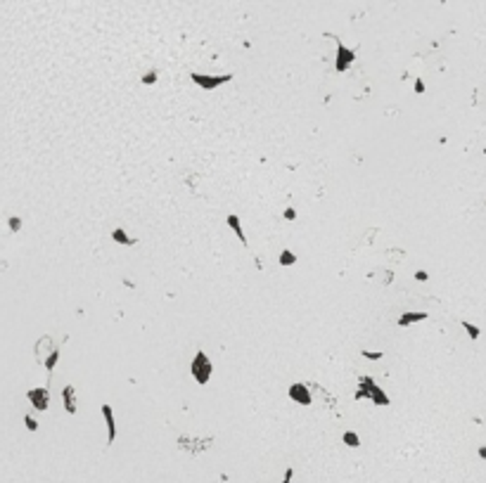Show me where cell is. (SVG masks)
<instances>
[{
  "instance_id": "1",
  "label": "cell",
  "mask_w": 486,
  "mask_h": 483,
  "mask_svg": "<svg viewBox=\"0 0 486 483\" xmlns=\"http://www.w3.org/2000/svg\"><path fill=\"white\" fill-rule=\"evenodd\" d=\"M211 372H214V365H211L209 356L204 353V350H197L195 358H192V362H190V374H192V379H195L199 386H207L209 379H211Z\"/></svg>"
},
{
  "instance_id": "2",
  "label": "cell",
  "mask_w": 486,
  "mask_h": 483,
  "mask_svg": "<svg viewBox=\"0 0 486 483\" xmlns=\"http://www.w3.org/2000/svg\"><path fill=\"white\" fill-rule=\"evenodd\" d=\"M190 78H192V83H195V86H199L202 90H216L218 86L228 83V80L233 78V76H230V74H221V76H209V74H197V72H192V74H190Z\"/></svg>"
},
{
  "instance_id": "3",
  "label": "cell",
  "mask_w": 486,
  "mask_h": 483,
  "mask_svg": "<svg viewBox=\"0 0 486 483\" xmlns=\"http://www.w3.org/2000/svg\"><path fill=\"white\" fill-rule=\"evenodd\" d=\"M327 36L337 40V60H334V69H337V72H346V69L356 62V52H353L351 48H346L334 34H327Z\"/></svg>"
},
{
  "instance_id": "4",
  "label": "cell",
  "mask_w": 486,
  "mask_h": 483,
  "mask_svg": "<svg viewBox=\"0 0 486 483\" xmlns=\"http://www.w3.org/2000/svg\"><path fill=\"white\" fill-rule=\"evenodd\" d=\"M29 402L34 405V410H38V412H45L48 410V405H50V394H48V388H31L29 391Z\"/></svg>"
},
{
  "instance_id": "5",
  "label": "cell",
  "mask_w": 486,
  "mask_h": 483,
  "mask_svg": "<svg viewBox=\"0 0 486 483\" xmlns=\"http://www.w3.org/2000/svg\"><path fill=\"white\" fill-rule=\"evenodd\" d=\"M287 396L294 402H299V405H311V402H313V398H311V391H308V386L301 384V382H297V384L289 386V388H287Z\"/></svg>"
},
{
  "instance_id": "6",
  "label": "cell",
  "mask_w": 486,
  "mask_h": 483,
  "mask_svg": "<svg viewBox=\"0 0 486 483\" xmlns=\"http://www.w3.org/2000/svg\"><path fill=\"white\" fill-rule=\"evenodd\" d=\"M102 417H105V424H107V446H112L114 438H117V422H114V410H112L109 402L102 405Z\"/></svg>"
},
{
  "instance_id": "7",
  "label": "cell",
  "mask_w": 486,
  "mask_h": 483,
  "mask_svg": "<svg viewBox=\"0 0 486 483\" xmlns=\"http://www.w3.org/2000/svg\"><path fill=\"white\" fill-rule=\"evenodd\" d=\"M62 402H64V410L69 414H76V388L72 384H67L62 388Z\"/></svg>"
},
{
  "instance_id": "8",
  "label": "cell",
  "mask_w": 486,
  "mask_h": 483,
  "mask_svg": "<svg viewBox=\"0 0 486 483\" xmlns=\"http://www.w3.org/2000/svg\"><path fill=\"white\" fill-rule=\"evenodd\" d=\"M375 382L372 376H360L358 379V391H356V400H363V398H370L372 396V388H375Z\"/></svg>"
},
{
  "instance_id": "9",
  "label": "cell",
  "mask_w": 486,
  "mask_h": 483,
  "mask_svg": "<svg viewBox=\"0 0 486 483\" xmlns=\"http://www.w3.org/2000/svg\"><path fill=\"white\" fill-rule=\"evenodd\" d=\"M427 320V313L424 310H408L398 318V327H408V324H415V322Z\"/></svg>"
},
{
  "instance_id": "10",
  "label": "cell",
  "mask_w": 486,
  "mask_h": 483,
  "mask_svg": "<svg viewBox=\"0 0 486 483\" xmlns=\"http://www.w3.org/2000/svg\"><path fill=\"white\" fill-rule=\"evenodd\" d=\"M228 228L233 230L235 234H237V240L242 242V246H247V234H244V230H242V223H240V216H235V214H230L228 216Z\"/></svg>"
},
{
  "instance_id": "11",
  "label": "cell",
  "mask_w": 486,
  "mask_h": 483,
  "mask_svg": "<svg viewBox=\"0 0 486 483\" xmlns=\"http://www.w3.org/2000/svg\"><path fill=\"white\" fill-rule=\"evenodd\" d=\"M45 350H48V353H53V350H55L53 339H50V336H43L41 344H36V360H38V362H43V360H45V356H43Z\"/></svg>"
},
{
  "instance_id": "12",
  "label": "cell",
  "mask_w": 486,
  "mask_h": 483,
  "mask_svg": "<svg viewBox=\"0 0 486 483\" xmlns=\"http://www.w3.org/2000/svg\"><path fill=\"white\" fill-rule=\"evenodd\" d=\"M112 240L117 242V244H124V246H131V244H135V240H131V237H128L124 228H114V230H112Z\"/></svg>"
},
{
  "instance_id": "13",
  "label": "cell",
  "mask_w": 486,
  "mask_h": 483,
  "mask_svg": "<svg viewBox=\"0 0 486 483\" xmlns=\"http://www.w3.org/2000/svg\"><path fill=\"white\" fill-rule=\"evenodd\" d=\"M370 400L375 402V405H382V408H387L389 402H391V400H389V396L384 394L379 386H375V388H372V396H370Z\"/></svg>"
},
{
  "instance_id": "14",
  "label": "cell",
  "mask_w": 486,
  "mask_h": 483,
  "mask_svg": "<svg viewBox=\"0 0 486 483\" xmlns=\"http://www.w3.org/2000/svg\"><path fill=\"white\" fill-rule=\"evenodd\" d=\"M342 443H344V446H349V448H360V438H358V434H356V431H344V434H342Z\"/></svg>"
},
{
  "instance_id": "15",
  "label": "cell",
  "mask_w": 486,
  "mask_h": 483,
  "mask_svg": "<svg viewBox=\"0 0 486 483\" xmlns=\"http://www.w3.org/2000/svg\"><path fill=\"white\" fill-rule=\"evenodd\" d=\"M278 260H280V266H294V263H297V256H294V251L285 249V251H282V254L278 256Z\"/></svg>"
},
{
  "instance_id": "16",
  "label": "cell",
  "mask_w": 486,
  "mask_h": 483,
  "mask_svg": "<svg viewBox=\"0 0 486 483\" xmlns=\"http://www.w3.org/2000/svg\"><path fill=\"white\" fill-rule=\"evenodd\" d=\"M462 330L467 332L469 339H472V341H477V339H479V334H481V330H479L477 324H472V322H467V320H462Z\"/></svg>"
},
{
  "instance_id": "17",
  "label": "cell",
  "mask_w": 486,
  "mask_h": 483,
  "mask_svg": "<svg viewBox=\"0 0 486 483\" xmlns=\"http://www.w3.org/2000/svg\"><path fill=\"white\" fill-rule=\"evenodd\" d=\"M57 360H60V350L55 348V350H53V353H48V358H45V360H43V365H45V370H48V372H53V370H55V365H57Z\"/></svg>"
},
{
  "instance_id": "18",
  "label": "cell",
  "mask_w": 486,
  "mask_h": 483,
  "mask_svg": "<svg viewBox=\"0 0 486 483\" xmlns=\"http://www.w3.org/2000/svg\"><path fill=\"white\" fill-rule=\"evenodd\" d=\"M19 228H22V218L19 216H10V230L12 232H19Z\"/></svg>"
},
{
  "instance_id": "19",
  "label": "cell",
  "mask_w": 486,
  "mask_h": 483,
  "mask_svg": "<svg viewBox=\"0 0 486 483\" xmlns=\"http://www.w3.org/2000/svg\"><path fill=\"white\" fill-rule=\"evenodd\" d=\"M143 83H145V86H154V83H157V72H147V74H145Z\"/></svg>"
},
{
  "instance_id": "20",
  "label": "cell",
  "mask_w": 486,
  "mask_h": 483,
  "mask_svg": "<svg viewBox=\"0 0 486 483\" xmlns=\"http://www.w3.org/2000/svg\"><path fill=\"white\" fill-rule=\"evenodd\" d=\"M360 356H365L368 360H382V353L379 350H360Z\"/></svg>"
},
{
  "instance_id": "21",
  "label": "cell",
  "mask_w": 486,
  "mask_h": 483,
  "mask_svg": "<svg viewBox=\"0 0 486 483\" xmlns=\"http://www.w3.org/2000/svg\"><path fill=\"white\" fill-rule=\"evenodd\" d=\"M24 424H27V429H29V431H38V422L34 420L31 414H27V417H24Z\"/></svg>"
},
{
  "instance_id": "22",
  "label": "cell",
  "mask_w": 486,
  "mask_h": 483,
  "mask_svg": "<svg viewBox=\"0 0 486 483\" xmlns=\"http://www.w3.org/2000/svg\"><path fill=\"white\" fill-rule=\"evenodd\" d=\"M292 476H294V469H292V466H287V469H285V478H282L280 483H292Z\"/></svg>"
},
{
  "instance_id": "23",
  "label": "cell",
  "mask_w": 486,
  "mask_h": 483,
  "mask_svg": "<svg viewBox=\"0 0 486 483\" xmlns=\"http://www.w3.org/2000/svg\"><path fill=\"white\" fill-rule=\"evenodd\" d=\"M285 218H287V220H294V218H297V211H294V208H285Z\"/></svg>"
},
{
  "instance_id": "24",
  "label": "cell",
  "mask_w": 486,
  "mask_h": 483,
  "mask_svg": "<svg viewBox=\"0 0 486 483\" xmlns=\"http://www.w3.org/2000/svg\"><path fill=\"white\" fill-rule=\"evenodd\" d=\"M415 90H417V92H424V83H422L420 78L415 80Z\"/></svg>"
},
{
  "instance_id": "25",
  "label": "cell",
  "mask_w": 486,
  "mask_h": 483,
  "mask_svg": "<svg viewBox=\"0 0 486 483\" xmlns=\"http://www.w3.org/2000/svg\"><path fill=\"white\" fill-rule=\"evenodd\" d=\"M415 280H420V282H424V280H427V272H424V270H420V272H415Z\"/></svg>"
},
{
  "instance_id": "26",
  "label": "cell",
  "mask_w": 486,
  "mask_h": 483,
  "mask_svg": "<svg viewBox=\"0 0 486 483\" xmlns=\"http://www.w3.org/2000/svg\"><path fill=\"white\" fill-rule=\"evenodd\" d=\"M479 457H481V460H486V446L479 448Z\"/></svg>"
}]
</instances>
